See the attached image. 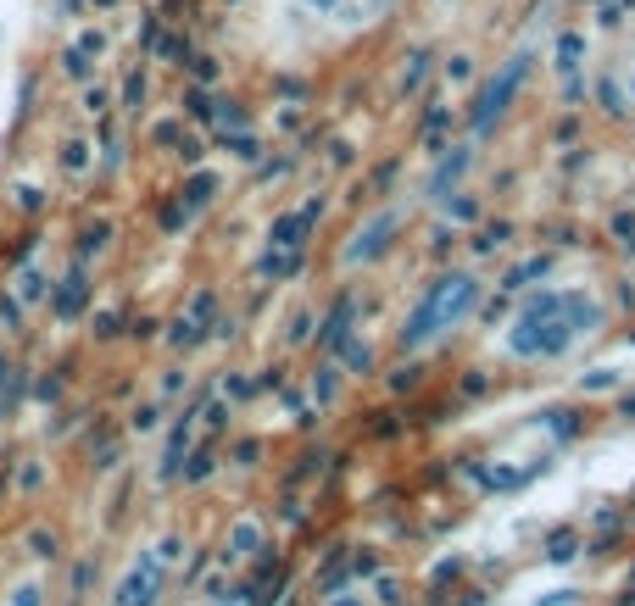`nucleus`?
Listing matches in <instances>:
<instances>
[{
  "label": "nucleus",
  "mask_w": 635,
  "mask_h": 606,
  "mask_svg": "<svg viewBox=\"0 0 635 606\" xmlns=\"http://www.w3.org/2000/svg\"><path fill=\"white\" fill-rule=\"evenodd\" d=\"M524 334H513V345L518 351H541V356H557L568 340H574V317H563V301H541V306H530L524 312V323H518Z\"/></svg>",
  "instance_id": "1"
},
{
  "label": "nucleus",
  "mask_w": 635,
  "mask_h": 606,
  "mask_svg": "<svg viewBox=\"0 0 635 606\" xmlns=\"http://www.w3.org/2000/svg\"><path fill=\"white\" fill-rule=\"evenodd\" d=\"M474 306V284L468 279H446V284H435V295L419 306V317L407 323V345H419V340H430L435 334V323H446V317H463Z\"/></svg>",
  "instance_id": "2"
},
{
  "label": "nucleus",
  "mask_w": 635,
  "mask_h": 606,
  "mask_svg": "<svg viewBox=\"0 0 635 606\" xmlns=\"http://www.w3.org/2000/svg\"><path fill=\"white\" fill-rule=\"evenodd\" d=\"M18 606H40V589H23V595H18Z\"/></svg>",
  "instance_id": "3"
}]
</instances>
